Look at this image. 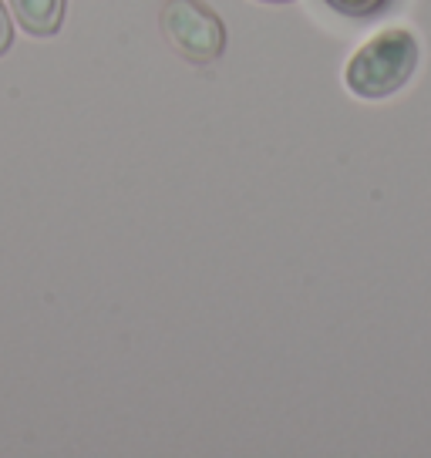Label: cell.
<instances>
[{
    "instance_id": "cell-1",
    "label": "cell",
    "mask_w": 431,
    "mask_h": 458,
    "mask_svg": "<svg viewBox=\"0 0 431 458\" xmlns=\"http://www.w3.org/2000/svg\"><path fill=\"white\" fill-rule=\"evenodd\" d=\"M418 41L408 30H385L351 57L344 81L358 98H388L408 85V78L418 68Z\"/></svg>"
},
{
    "instance_id": "cell-2",
    "label": "cell",
    "mask_w": 431,
    "mask_h": 458,
    "mask_svg": "<svg viewBox=\"0 0 431 458\" xmlns=\"http://www.w3.org/2000/svg\"><path fill=\"white\" fill-rule=\"evenodd\" d=\"M158 24L175 55H182L189 64H213L226 51L223 21L199 0H165Z\"/></svg>"
},
{
    "instance_id": "cell-3",
    "label": "cell",
    "mask_w": 431,
    "mask_h": 458,
    "mask_svg": "<svg viewBox=\"0 0 431 458\" xmlns=\"http://www.w3.org/2000/svg\"><path fill=\"white\" fill-rule=\"evenodd\" d=\"M14 11L17 24L28 30L30 38H51L58 34L64 21V0H7Z\"/></svg>"
},
{
    "instance_id": "cell-4",
    "label": "cell",
    "mask_w": 431,
    "mask_h": 458,
    "mask_svg": "<svg viewBox=\"0 0 431 458\" xmlns=\"http://www.w3.org/2000/svg\"><path fill=\"white\" fill-rule=\"evenodd\" d=\"M334 14L341 17H354V21H364V17H377L385 14L394 0H324Z\"/></svg>"
},
{
    "instance_id": "cell-5",
    "label": "cell",
    "mask_w": 431,
    "mask_h": 458,
    "mask_svg": "<svg viewBox=\"0 0 431 458\" xmlns=\"http://www.w3.org/2000/svg\"><path fill=\"white\" fill-rule=\"evenodd\" d=\"M11 41H14V24H11V17H7L4 4H0V55L11 51Z\"/></svg>"
},
{
    "instance_id": "cell-6",
    "label": "cell",
    "mask_w": 431,
    "mask_h": 458,
    "mask_svg": "<svg viewBox=\"0 0 431 458\" xmlns=\"http://www.w3.org/2000/svg\"><path fill=\"white\" fill-rule=\"evenodd\" d=\"M263 4H287V0H263Z\"/></svg>"
}]
</instances>
